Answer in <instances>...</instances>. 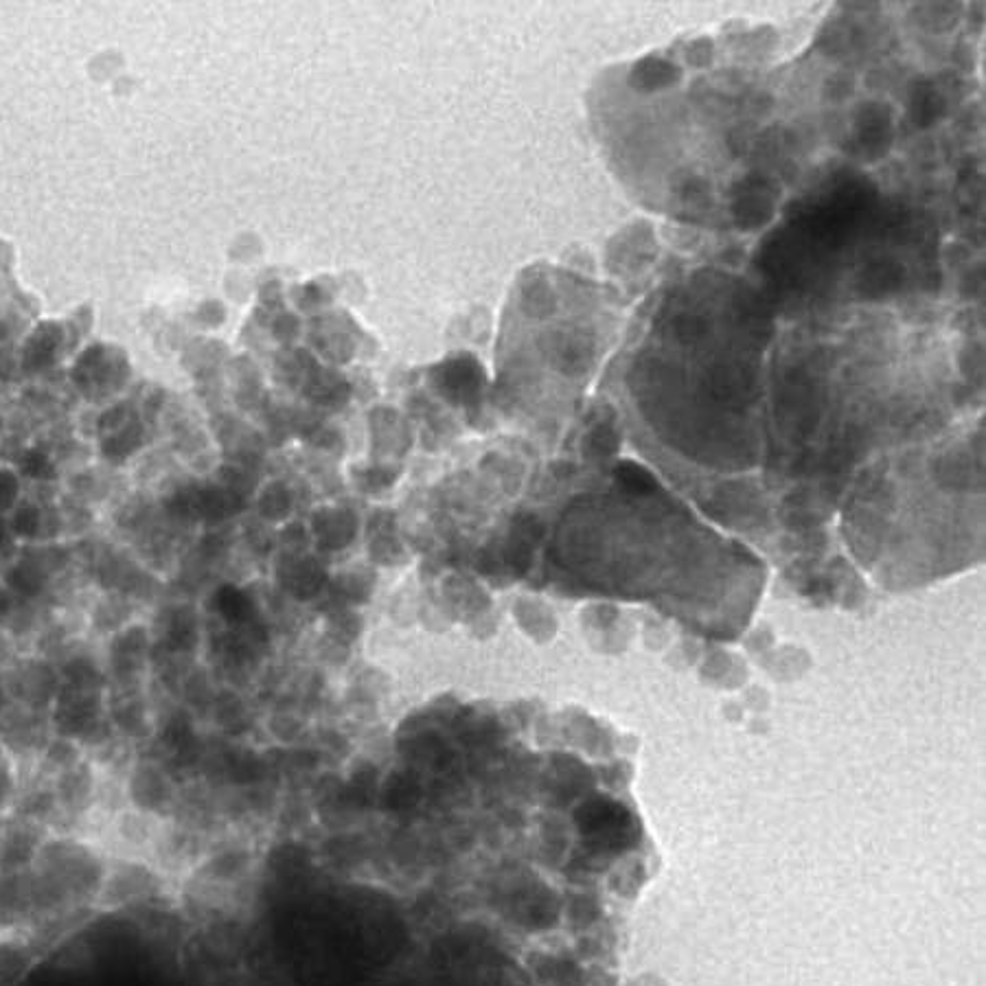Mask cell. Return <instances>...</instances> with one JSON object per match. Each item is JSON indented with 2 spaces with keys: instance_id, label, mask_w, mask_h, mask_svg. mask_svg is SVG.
I'll use <instances>...</instances> for the list:
<instances>
[{
  "instance_id": "obj_5",
  "label": "cell",
  "mask_w": 986,
  "mask_h": 986,
  "mask_svg": "<svg viewBox=\"0 0 986 986\" xmlns=\"http://www.w3.org/2000/svg\"><path fill=\"white\" fill-rule=\"evenodd\" d=\"M47 728H51V724L38 710L27 706L7 708L0 715V745L18 756L42 754L44 745L49 743Z\"/></svg>"
},
{
  "instance_id": "obj_34",
  "label": "cell",
  "mask_w": 986,
  "mask_h": 986,
  "mask_svg": "<svg viewBox=\"0 0 986 986\" xmlns=\"http://www.w3.org/2000/svg\"><path fill=\"white\" fill-rule=\"evenodd\" d=\"M16 605H18V599L5 588V583L0 581V623L9 621V616L14 614Z\"/></svg>"
},
{
  "instance_id": "obj_30",
  "label": "cell",
  "mask_w": 986,
  "mask_h": 986,
  "mask_svg": "<svg viewBox=\"0 0 986 986\" xmlns=\"http://www.w3.org/2000/svg\"><path fill=\"white\" fill-rule=\"evenodd\" d=\"M20 483L11 472H0V515L18 507Z\"/></svg>"
},
{
  "instance_id": "obj_22",
  "label": "cell",
  "mask_w": 986,
  "mask_h": 986,
  "mask_svg": "<svg viewBox=\"0 0 986 986\" xmlns=\"http://www.w3.org/2000/svg\"><path fill=\"white\" fill-rule=\"evenodd\" d=\"M33 954L27 945L11 938H0V986L20 978L31 965Z\"/></svg>"
},
{
  "instance_id": "obj_21",
  "label": "cell",
  "mask_w": 986,
  "mask_h": 986,
  "mask_svg": "<svg viewBox=\"0 0 986 986\" xmlns=\"http://www.w3.org/2000/svg\"><path fill=\"white\" fill-rule=\"evenodd\" d=\"M314 533L320 537V544L329 550L345 548L353 540V522L345 511H334L327 518H314Z\"/></svg>"
},
{
  "instance_id": "obj_7",
  "label": "cell",
  "mask_w": 986,
  "mask_h": 986,
  "mask_svg": "<svg viewBox=\"0 0 986 986\" xmlns=\"http://www.w3.org/2000/svg\"><path fill=\"white\" fill-rule=\"evenodd\" d=\"M152 649L149 632L143 625H128L117 632L108 647V671L121 686H128L139 678L145 660Z\"/></svg>"
},
{
  "instance_id": "obj_31",
  "label": "cell",
  "mask_w": 986,
  "mask_h": 986,
  "mask_svg": "<svg viewBox=\"0 0 986 986\" xmlns=\"http://www.w3.org/2000/svg\"><path fill=\"white\" fill-rule=\"evenodd\" d=\"M288 504H290L288 496L281 491V487H274L261 498L259 507H261V515H266L270 520H279L283 511H288Z\"/></svg>"
},
{
  "instance_id": "obj_35",
  "label": "cell",
  "mask_w": 986,
  "mask_h": 986,
  "mask_svg": "<svg viewBox=\"0 0 986 986\" xmlns=\"http://www.w3.org/2000/svg\"><path fill=\"white\" fill-rule=\"evenodd\" d=\"M14 546H16V540H14V535H11L9 531V524L7 520L0 515V557H7L14 553Z\"/></svg>"
},
{
  "instance_id": "obj_3",
  "label": "cell",
  "mask_w": 986,
  "mask_h": 986,
  "mask_svg": "<svg viewBox=\"0 0 986 986\" xmlns=\"http://www.w3.org/2000/svg\"><path fill=\"white\" fill-rule=\"evenodd\" d=\"M60 686V673L49 660L40 658L16 662L5 680L7 695H14L22 706L38 710V713L53 706Z\"/></svg>"
},
{
  "instance_id": "obj_12",
  "label": "cell",
  "mask_w": 986,
  "mask_h": 986,
  "mask_svg": "<svg viewBox=\"0 0 986 986\" xmlns=\"http://www.w3.org/2000/svg\"><path fill=\"white\" fill-rule=\"evenodd\" d=\"M114 730L123 732L130 739H143L149 735V719L145 704L134 693L121 689L110 702V717Z\"/></svg>"
},
{
  "instance_id": "obj_20",
  "label": "cell",
  "mask_w": 986,
  "mask_h": 986,
  "mask_svg": "<svg viewBox=\"0 0 986 986\" xmlns=\"http://www.w3.org/2000/svg\"><path fill=\"white\" fill-rule=\"evenodd\" d=\"M9 531L14 535V540L18 542H40L44 533V511L38 504H18V507L11 511V518L7 520Z\"/></svg>"
},
{
  "instance_id": "obj_9",
  "label": "cell",
  "mask_w": 986,
  "mask_h": 986,
  "mask_svg": "<svg viewBox=\"0 0 986 986\" xmlns=\"http://www.w3.org/2000/svg\"><path fill=\"white\" fill-rule=\"evenodd\" d=\"M53 789L60 811L66 818H79L93 807L97 798V776L95 767L88 761H79L71 770L53 778Z\"/></svg>"
},
{
  "instance_id": "obj_33",
  "label": "cell",
  "mask_w": 986,
  "mask_h": 986,
  "mask_svg": "<svg viewBox=\"0 0 986 986\" xmlns=\"http://www.w3.org/2000/svg\"><path fill=\"white\" fill-rule=\"evenodd\" d=\"M592 447L599 454H610L616 447V437L610 428H601L592 434Z\"/></svg>"
},
{
  "instance_id": "obj_8",
  "label": "cell",
  "mask_w": 986,
  "mask_h": 986,
  "mask_svg": "<svg viewBox=\"0 0 986 986\" xmlns=\"http://www.w3.org/2000/svg\"><path fill=\"white\" fill-rule=\"evenodd\" d=\"M128 798L136 811L165 813L174 805L176 789L169 774L156 763H139L128 778Z\"/></svg>"
},
{
  "instance_id": "obj_19",
  "label": "cell",
  "mask_w": 986,
  "mask_h": 986,
  "mask_svg": "<svg viewBox=\"0 0 986 986\" xmlns=\"http://www.w3.org/2000/svg\"><path fill=\"white\" fill-rule=\"evenodd\" d=\"M20 555L31 559L33 564L40 566L49 577L62 575L73 561V550L57 542H40V544L25 546V550H22Z\"/></svg>"
},
{
  "instance_id": "obj_18",
  "label": "cell",
  "mask_w": 986,
  "mask_h": 986,
  "mask_svg": "<svg viewBox=\"0 0 986 986\" xmlns=\"http://www.w3.org/2000/svg\"><path fill=\"white\" fill-rule=\"evenodd\" d=\"M79 761H84L82 745L71 739L51 737L40 754V770L44 776L55 778L62 772L71 770V767H75Z\"/></svg>"
},
{
  "instance_id": "obj_25",
  "label": "cell",
  "mask_w": 986,
  "mask_h": 986,
  "mask_svg": "<svg viewBox=\"0 0 986 986\" xmlns=\"http://www.w3.org/2000/svg\"><path fill=\"white\" fill-rule=\"evenodd\" d=\"M213 601H215V610L224 616V621L233 625H242L250 621L252 605L242 590H237L233 586H224L215 592Z\"/></svg>"
},
{
  "instance_id": "obj_14",
  "label": "cell",
  "mask_w": 986,
  "mask_h": 986,
  "mask_svg": "<svg viewBox=\"0 0 986 986\" xmlns=\"http://www.w3.org/2000/svg\"><path fill=\"white\" fill-rule=\"evenodd\" d=\"M29 914H33L29 870L14 875H0V921H18Z\"/></svg>"
},
{
  "instance_id": "obj_1",
  "label": "cell",
  "mask_w": 986,
  "mask_h": 986,
  "mask_svg": "<svg viewBox=\"0 0 986 986\" xmlns=\"http://www.w3.org/2000/svg\"><path fill=\"white\" fill-rule=\"evenodd\" d=\"M31 868L57 881L73 903L97 899L108 870L97 851L73 838L44 842Z\"/></svg>"
},
{
  "instance_id": "obj_38",
  "label": "cell",
  "mask_w": 986,
  "mask_h": 986,
  "mask_svg": "<svg viewBox=\"0 0 986 986\" xmlns=\"http://www.w3.org/2000/svg\"><path fill=\"white\" fill-rule=\"evenodd\" d=\"M0 761H3V745H0Z\"/></svg>"
},
{
  "instance_id": "obj_15",
  "label": "cell",
  "mask_w": 986,
  "mask_h": 986,
  "mask_svg": "<svg viewBox=\"0 0 986 986\" xmlns=\"http://www.w3.org/2000/svg\"><path fill=\"white\" fill-rule=\"evenodd\" d=\"M60 802H57L53 785H38L31 787L18 798L16 805V818L27 820V822H53L55 818H60Z\"/></svg>"
},
{
  "instance_id": "obj_2",
  "label": "cell",
  "mask_w": 986,
  "mask_h": 986,
  "mask_svg": "<svg viewBox=\"0 0 986 986\" xmlns=\"http://www.w3.org/2000/svg\"><path fill=\"white\" fill-rule=\"evenodd\" d=\"M103 717L106 713H103L101 691H75L68 689V686H60L51 706L49 724L55 737L79 743Z\"/></svg>"
},
{
  "instance_id": "obj_16",
  "label": "cell",
  "mask_w": 986,
  "mask_h": 986,
  "mask_svg": "<svg viewBox=\"0 0 986 986\" xmlns=\"http://www.w3.org/2000/svg\"><path fill=\"white\" fill-rule=\"evenodd\" d=\"M130 616L132 601L121 594L108 592L95 603L93 612H90V623H93L95 632L99 634H117L128 623Z\"/></svg>"
},
{
  "instance_id": "obj_10",
  "label": "cell",
  "mask_w": 986,
  "mask_h": 986,
  "mask_svg": "<svg viewBox=\"0 0 986 986\" xmlns=\"http://www.w3.org/2000/svg\"><path fill=\"white\" fill-rule=\"evenodd\" d=\"M200 627L198 616L191 605H171L163 614V629H160V642L167 653H191L198 645Z\"/></svg>"
},
{
  "instance_id": "obj_4",
  "label": "cell",
  "mask_w": 986,
  "mask_h": 986,
  "mask_svg": "<svg viewBox=\"0 0 986 986\" xmlns=\"http://www.w3.org/2000/svg\"><path fill=\"white\" fill-rule=\"evenodd\" d=\"M158 890L160 877L152 868L141 862H119L106 870L97 901L103 908H121V905L152 899Z\"/></svg>"
},
{
  "instance_id": "obj_26",
  "label": "cell",
  "mask_w": 986,
  "mask_h": 986,
  "mask_svg": "<svg viewBox=\"0 0 986 986\" xmlns=\"http://www.w3.org/2000/svg\"><path fill=\"white\" fill-rule=\"evenodd\" d=\"M294 568L290 570V575H288V586L292 588V592L296 596H312L320 590V583L325 581V572L318 568V564H314V561H309V559H301V561H294L292 564Z\"/></svg>"
},
{
  "instance_id": "obj_23",
  "label": "cell",
  "mask_w": 986,
  "mask_h": 986,
  "mask_svg": "<svg viewBox=\"0 0 986 986\" xmlns=\"http://www.w3.org/2000/svg\"><path fill=\"white\" fill-rule=\"evenodd\" d=\"M675 79H678V68H675L671 62L647 57V60H642L636 66V71L632 73L629 82L640 90H658L664 86H671Z\"/></svg>"
},
{
  "instance_id": "obj_24",
  "label": "cell",
  "mask_w": 986,
  "mask_h": 986,
  "mask_svg": "<svg viewBox=\"0 0 986 986\" xmlns=\"http://www.w3.org/2000/svg\"><path fill=\"white\" fill-rule=\"evenodd\" d=\"M152 829L154 824L149 820V813L143 811H121L117 820H114V833L125 844L132 846H143L152 840Z\"/></svg>"
},
{
  "instance_id": "obj_17",
  "label": "cell",
  "mask_w": 986,
  "mask_h": 986,
  "mask_svg": "<svg viewBox=\"0 0 986 986\" xmlns=\"http://www.w3.org/2000/svg\"><path fill=\"white\" fill-rule=\"evenodd\" d=\"M248 868V853L242 848H224L202 864L200 873L213 884H231Z\"/></svg>"
},
{
  "instance_id": "obj_27",
  "label": "cell",
  "mask_w": 986,
  "mask_h": 986,
  "mask_svg": "<svg viewBox=\"0 0 986 986\" xmlns=\"http://www.w3.org/2000/svg\"><path fill=\"white\" fill-rule=\"evenodd\" d=\"M20 472L31 480H51L55 465L42 450H27L20 458Z\"/></svg>"
},
{
  "instance_id": "obj_32",
  "label": "cell",
  "mask_w": 986,
  "mask_h": 986,
  "mask_svg": "<svg viewBox=\"0 0 986 986\" xmlns=\"http://www.w3.org/2000/svg\"><path fill=\"white\" fill-rule=\"evenodd\" d=\"M14 796H16V776L5 761H0V811L9 805V800Z\"/></svg>"
},
{
  "instance_id": "obj_13",
  "label": "cell",
  "mask_w": 986,
  "mask_h": 986,
  "mask_svg": "<svg viewBox=\"0 0 986 986\" xmlns=\"http://www.w3.org/2000/svg\"><path fill=\"white\" fill-rule=\"evenodd\" d=\"M60 680L62 686L75 691H101L106 686V673L99 667V662L88 656V653H73V656L64 658L60 664Z\"/></svg>"
},
{
  "instance_id": "obj_11",
  "label": "cell",
  "mask_w": 986,
  "mask_h": 986,
  "mask_svg": "<svg viewBox=\"0 0 986 986\" xmlns=\"http://www.w3.org/2000/svg\"><path fill=\"white\" fill-rule=\"evenodd\" d=\"M49 581L51 577L47 572L22 555L16 561H11L3 572L5 588L14 594L18 601H27V603L40 601L49 590Z\"/></svg>"
},
{
  "instance_id": "obj_36",
  "label": "cell",
  "mask_w": 986,
  "mask_h": 986,
  "mask_svg": "<svg viewBox=\"0 0 986 986\" xmlns=\"http://www.w3.org/2000/svg\"><path fill=\"white\" fill-rule=\"evenodd\" d=\"M14 640H11V634H5V632H0V664H9V662H14Z\"/></svg>"
},
{
  "instance_id": "obj_29",
  "label": "cell",
  "mask_w": 986,
  "mask_h": 986,
  "mask_svg": "<svg viewBox=\"0 0 986 986\" xmlns=\"http://www.w3.org/2000/svg\"><path fill=\"white\" fill-rule=\"evenodd\" d=\"M618 478H621L623 483L634 491L653 489V478L645 472V469L634 465V463H623L621 467H618Z\"/></svg>"
},
{
  "instance_id": "obj_28",
  "label": "cell",
  "mask_w": 986,
  "mask_h": 986,
  "mask_svg": "<svg viewBox=\"0 0 986 986\" xmlns=\"http://www.w3.org/2000/svg\"><path fill=\"white\" fill-rule=\"evenodd\" d=\"M912 110H914V117L919 119V123L927 125L938 117L940 110H943V101H940V97L934 93L930 86H923V90H916Z\"/></svg>"
},
{
  "instance_id": "obj_6",
  "label": "cell",
  "mask_w": 986,
  "mask_h": 986,
  "mask_svg": "<svg viewBox=\"0 0 986 986\" xmlns=\"http://www.w3.org/2000/svg\"><path fill=\"white\" fill-rule=\"evenodd\" d=\"M47 842L42 824L16 820L0 831V875H14L31 870L40 846Z\"/></svg>"
},
{
  "instance_id": "obj_37",
  "label": "cell",
  "mask_w": 986,
  "mask_h": 986,
  "mask_svg": "<svg viewBox=\"0 0 986 986\" xmlns=\"http://www.w3.org/2000/svg\"><path fill=\"white\" fill-rule=\"evenodd\" d=\"M7 702H9V695H7L3 678H0V715H3L5 710H7Z\"/></svg>"
}]
</instances>
